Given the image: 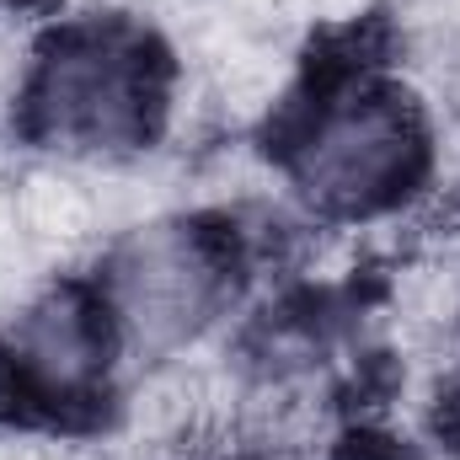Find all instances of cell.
I'll return each instance as SVG.
<instances>
[{"mask_svg":"<svg viewBox=\"0 0 460 460\" xmlns=\"http://www.w3.org/2000/svg\"><path fill=\"white\" fill-rule=\"evenodd\" d=\"M27 128L65 161H118L155 139L166 118V65L123 22H81L38 59L22 86Z\"/></svg>","mask_w":460,"mask_h":460,"instance_id":"cell-1","label":"cell"},{"mask_svg":"<svg viewBox=\"0 0 460 460\" xmlns=\"http://www.w3.org/2000/svg\"><path fill=\"white\" fill-rule=\"evenodd\" d=\"M118 327L102 295L75 284H49L27 295L0 327L5 391L43 418H81L108 396L118 358Z\"/></svg>","mask_w":460,"mask_h":460,"instance_id":"cell-4","label":"cell"},{"mask_svg":"<svg viewBox=\"0 0 460 460\" xmlns=\"http://www.w3.org/2000/svg\"><path fill=\"white\" fill-rule=\"evenodd\" d=\"M230 246L209 226L155 220L128 230L108 252L102 305L118 343L134 353H177L215 327L230 300Z\"/></svg>","mask_w":460,"mask_h":460,"instance_id":"cell-3","label":"cell"},{"mask_svg":"<svg viewBox=\"0 0 460 460\" xmlns=\"http://www.w3.org/2000/svg\"><path fill=\"white\" fill-rule=\"evenodd\" d=\"M429 166V128L407 92L348 75L316 97V108L295 128L289 172L295 188L322 215H385L396 209Z\"/></svg>","mask_w":460,"mask_h":460,"instance_id":"cell-2","label":"cell"}]
</instances>
